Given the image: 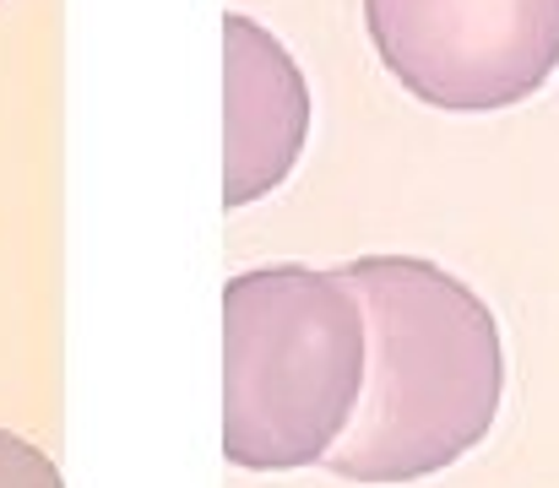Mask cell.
<instances>
[{
    "label": "cell",
    "instance_id": "obj_1",
    "mask_svg": "<svg viewBox=\"0 0 559 488\" xmlns=\"http://www.w3.org/2000/svg\"><path fill=\"white\" fill-rule=\"evenodd\" d=\"M365 310V396L326 456L348 484H413L462 462L500 413L506 347L489 305L418 255L337 266Z\"/></svg>",
    "mask_w": 559,
    "mask_h": 488
},
{
    "label": "cell",
    "instance_id": "obj_2",
    "mask_svg": "<svg viewBox=\"0 0 559 488\" xmlns=\"http://www.w3.org/2000/svg\"><path fill=\"white\" fill-rule=\"evenodd\" d=\"M365 396V310L337 272L255 266L223 288V456L326 467Z\"/></svg>",
    "mask_w": 559,
    "mask_h": 488
},
{
    "label": "cell",
    "instance_id": "obj_3",
    "mask_svg": "<svg viewBox=\"0 0 559 488\" xmlns=\"http://www.w3.org/2000/svg\"><path fill=\"white\" fill-rule=\"evenodd\" d=\"M385 71L445 115L533 98L559 66V0H365Z\"/></svg>",
    "mask_w": 559,
    "mask_h": 488
},
{
    "label": "cell",
    "instance_id": "obj_4",
    "mask_svg": "<svg viewBox=\"0 0 559 488\" xmlns=\"http://www.w3.org/2000/svg\"><path fill=\"white\" fill-rule=\"evenodd\" d=\"M223 201L272 195L310 136V87L294 55L250 16H223Z\"/></svg>",
    "mask_w": 559,
    "mask_h": 488
},
{
    "label": "cell",
    "instance_id": "obj_5",
    "mask_svg": "<svg viewBox=\"0 0 559 488\" xmlns=\"http://www.w3.org/2000/svg\"><path fill=\"white\" fill-rule=\"evenodd\" d=\"M0 488H66V484H60V467L38 445H27L22 435L0 429Z\"/></svg>",
    "mask_w": 559,
    "mask_h": 488
}]
</instances>
